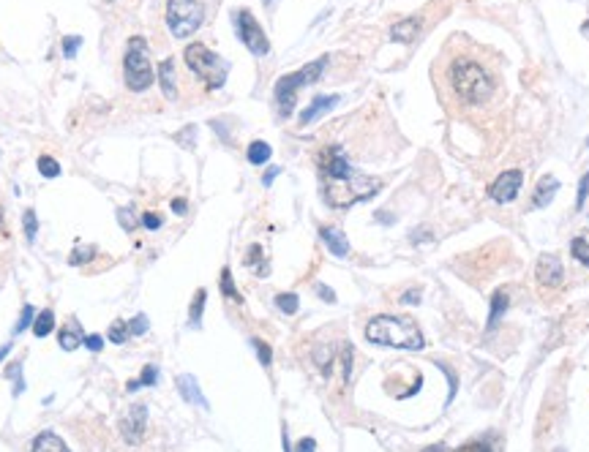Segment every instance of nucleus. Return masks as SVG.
I'll list each match as a JSON object with an SVG mask.
<instances>
[{"label":"nucleus","instance_id":"1","mask_svg":"<svg viewBox=\"0 0 589 452\" xmlns=\"http://www.w3.org/2000/svg\"><path fill=\"white\" fill-rule=\"evenodd\" d=\"M320 172L325 177L322 193L330 208H352L355 202L371 199L379 191V180L355 172L339 145H330L320 153Z\"/></svg>","mask_w":589,"mask_h":452},{"label":"nucleus","instance_id":"2","mask_svg":"<svg viewBox=\"0 0 589 452\" xmlns=\"http://www.w3.org/2000/svg\"><path fill=\"white\" fill-rule=\"evenodd\" d=\"M447 79H450L453 93H456L464 104H472V106L486 104V101L494 96V90H497L494 77L483 69L478 60H472V57H459V60L450 66Z\"/></svg>","mask_w":589,"mask_h":452},{"label":"nucleus","instance_id":"3","mask_svg":"<svg viewBox=\"0 0 589 452\" xmlns=\"http://www.w3.org/2000/svg\"><path fill=\"white\" fill-rule=\"evenodd\" d=\"M366 338L371 344H379V346L410 349V351H417V349L426 346L423 332L417 330V324L412 319H407V316H391V313L374 316L366 324Z\"/></svg>","mask_w":589,"mask_h":452},{"label":"nucleus","instance_id":"4","mask_svg":"<svg viewBox=\"0 0 589 452\" xmlns=\"http://www.w3.org/2000/svg\"><path fill=\"white\" fill-rule=\"evenodd\" d=\"M327 69V57H317L311 63H305L301 71H292V74H284L276 87H273V96H276V106H279V115L281 118H292L295 112V104H298V93L301 87L317 82L322 74Z\"/></svg>","mask_w":589,"mask_h":452},{"label":"nucleus","instance_id":"5","mask_svg":"<svg viewBox=\"0 0 589 452\" xmlns=\"http://www.w3.org/2000/svg\"><path fill=\"white\" fill-rule=\"evenodd\" d=\"M123 79L131 93H145L156 82V71L150 63V47L142 35H131L123 55Z\"/></svg>","mask_w":589,"mask_h":452},{"label":"nucleus","instance_id":"6","mask_svg":"<svg viewBox=\"0 0 589 452\" xmlns=\"http://www.w3.org/2000/svg\"><path fill=\"white\" fill-rule=\"evenodd\" d=\"M183 60H186V66L191 69V74H196V79L208 90L224 87L227 74H230V63L224 57H218L215 52H211L205 44H189L183 50Z\"/></svg>","mask_w":589,"mask_h":452},{"label":"nucleus","instance_id":"7","mask_svg":"<svg viewBox=\"0 0 589 452\" xmlns=\"http://www.w3.org/2000/svg\"><path fill=\"white\" fill-rule=\"evenodd\" d=\"M205 9L199 0H167V28L175 38H189L199 30Z\"/></svg>","mask_w":589,"mask_h":452},{"label":"nucleus","instance_id":"8","mask_svg":"<svg viewBox=\"0 0 589 452\" xmlns=\"http://www.w3.org/2000/svg\"><path fill=\"white\" fill-rule=\"evenodd\" d=\"M235 30H237V38L243 41V47H246L251 55L265 57V55L270 52L268 35H265L262 25L257 22V17L251 14L249 9H240V11L235 14Z\"/></svg>","mask_w":589,"mask_h":452},{"label":"nucleus","instance_id":"9","mask_svg":"<svg viewBox=\"0 0 589 452\" xmlns=\"http://www.w3.org/2000/svg\"><path fill=\"white\" fill-rule=\"evenodd\" d=\"M521 183H524L521 169H507V172H502L500 177L488 186V196H491L494 202H500V205H507V202H513L518 196Z\"/></svg>","mask_w":589,"mask_h":452},{"label":"nucleus","instance_id":"10","mask_svg":"<svg viewBox=\"0 0 589 452\" xmlns=\"http://www.w3.org/2000/svg\"><path fill=\"white\" fill-rule=\"evenodd\" d=\"M562 278H565V270H562L559 256L543 254V256L537 259V281H540L543 286H549V289H556V286L562 283Z\"/></svg>","mask_w":589,"mask_h":452},{"label":"nucleus","instance_id":"11","mask_svg":"<svg viewBox=\"0 0 589 452\" xmlns=\"http://www.w3.org/2000/svg\"><path fill=\"white\" fill-rule=\"evenodd\" d=\"M145 422H147V409H145L142 403H134V406L128 409L125 419H123L125 441H131V444H140V439H142V434H145Z\"/></svg>","mask_w":589,"mask_h":452},{"label":"nucleus","instance_id":"12","mask_svg":"<svg viewBox=\"0 0 589 452\" xmlns=\"http://www.w3.org/2000/svg\"><path fill=\"white\" fill-rule=\"evenodd\" d=\"M339 101H341L339 93H330V96H314V98H311V104L301 112V125H308V123H314L317 118H322V115H327L333 106H339Z\"/></svg>","mask_w":589,"mask_h":452},{"label":"nucleus","instance_id":"13","mask_svg":"<svg viewBox=\"0 0 589 452\" xmlns=\"http://www.w3.org/2000/svg\"><path fill=\"white\" fill-rule=\"evenodd\" d=\"M420 28H423V22L417 17H407L401 19V22H396L391 28V38L393 41H398V44H412L415 38H417V33H420Z\"/></svg>","mask_w":589,"mask_h":452},{"label":"nucleus","instance_id":"14","mask_svg":"<svg viewBox=\"0 0 589 452\" xmlns=\"http://www.w3.org/2000/svg\"><path fill=\"white\" fill-rule=\"evenodd\" d=\"M156 77H159L164 96H167L169 101H175V98H178V85H175V60H172V57L161 60L159 71H156Z\"/></svg>","mask_w":589,"mask_h":452},{"label":"nucleus","instance_id":"15","mask_svg":"<svg viewBox=\"0 0 589 452\" xmlns=\"http://www.w3.org/2000/svg\"><path fill=\"white\" fill-rule=\"evenodd\" d=\"M320 237L330 248V254H336V256H347L349 254V240L344 237V232L336 229V226H320Z\"/></svg>","mask_w":589,"mask_h":452},{"label":"nucleus","instance_id":"16","mask_svg":"<svg viewBox=\"0 0 589 452\" xmlns=\"http://www.w3.org/2000/svg\"><path fill=\"white\" fill-rule=\"evenodd\" d=\"M556 191H559V180L551 177V174H546V177L537 183L535 193H532V205H535V208H546V205L554 199V193Z\"/></svg>","mask_w":589,"mask_h":452},{"label":"nucleus","instance_id":"17","mask_svg":"<svg viewBox=\"0 0 589 452\" xmlns=\"http://www.w3.org/2000/svg\"><path fill=\"white\" fill-rule=\"evenodd\" d=\"M178 390H180V395L189 400V403H194V406H202V409H208V400H205V395H202V390H199V384H196L194 376H180V379H178Z\"/></svg>","mask_w":589,"mask_h":452},{"label":"nucleus","instance_id":"18","mask_svg":"<svg viewBox=\"0 0 589 452\" xmlns=\"http://www.w3.org/2000/svg\"><path fill=\"white\" fill-rule=\"evenodd\" d=\"M33 452H72L69 447H66V441L60 439V436L55 434H38L36 439H33Z\"/></svg>","mask_w":589,"mask_h":452},{"label":"nucleus","instance_id":"19","mask_svg":"<svg viewBox=\"0 0 589 452\" xmlns=\"http://www.w3.org/2000/svg\"><path fill=\"white\" fill-rule=\"evenodd\" d=\"M270 156H273V147H270L268 142H262V140H254L249 145V150H246V158H249V164H254V166H262V164H268Z\"/></svg>","mask_w":589,"mask_h":452},{"label":"nucleus","instance_id":"20","mask_svg":"<svg viewBox=\"0 0 589 452\" xmlns=\"http://www.w3.org/2000/svg\"><path fill=\"white\" fill-rule=\"evenodd\" d=\"M505 311H507V295H505V289H497V292H494V297H491V316H488V330H494V327H497V322H500L502 316H505Z\"/></svg>","mask_w":589,"mask_h":452},{"label":"nucleus","instance_id":"21","mask_svg":"<svg viewBox=\"0 0 589 452\" xmlns=\"http://www.w3.org/2000/svg\"><path fill=\"white\" fill-rule=\"evenodd\" d=\"M55 327V313L47 308V311L36 313V319H33V335L36 338H47L50 332H52Z\"/></svg>","mask_w":589,"mask_h":452},{"label":"nucleus","instance_id":"22","mask_svg":"<svg viewBox=\"0 0 589 452\" xmlns=\"http://www.w3.org/2000/svg\"><path fill=\"white\" fill-rule=\"evenodd\" d=\"M36 166H38V172H41V177H47V180L60 177V164H57L52 156H41L36 161Z\"/></svg>","mask_w":589,"mask_h":452},{"label":"nucleus","instance_id":"23","mask_svg":"<svg viewBox=\"0 0 589 452\" xmlns=\"http://www.w3.org/2000/svg\"><path fill=\"white\" fill-rule=\"evenodd\" d=\"M276 305H279V311L281 313H298V308H301V300H298V295L295 292H286V295H279L276 297Z\"/></svg>","mask_w":589,"mask_h":452},{"label":"nucleus","instance_id":"24","mask_svg":"<svg viewBox=\"0 0 589 452\" xmlns=\"http://www.w3.org/2000/svg\"><path fill=\"white\" fill-rule=\"evenodd\" d=\"M205 300H208V292L205 289H199L194 295V303H191V311H189V322L191 324H199V319H202V311H205Z\"/></svg>","mask_w":589,"mask_h":452},{"label":"nucleus","instance_id":"25","mask_svg":"<svg viewBox=\"0 0 589 452\" xmlns=\"http://www.w3.org/2000/svg\"><path fill=\"white\" fill-rule=\"evenodd\" d=\"M221 292H224V297H230V300H237L240 303V295H237V289H235V281H232V270L230 267H224L221 270Z\"/></svg>","mask_w":589,"mask_h":452},{"label":"nucleus","instance_id":"26","mask_svg":"<svg viewBox=\"0 0 589 452\" xmlns=\"http://www.w3.org/2000/svg\"><path fill=\"white\" fill-rule=\"evenodd\" d=\"M22 224H25V237H28V243H33L36 240V232H38V218L33 210H25V215H22Z\"/></svg>","mask_w":589,"mask_h":452},{"label":"nucleus","instance_id":"27","mask_svg":"<svg viewBox=\"0 0 589 452\" xmlns=\"http://www.w3.org/2000/svg\"><path fill=\"white\" fill-rule=\"evenodd\" d=\"M82 338H85V335H77L74 330H60V335H57L60 349H66V351H74V349L82 344Z\"/></svg>","mask_w":589,"mask_h":452},{"label":"nucleus","instance_id":"28","mask_svg":"<svg viewBox=\"0 0 589 452\" xmlns=\"http://www.w3.org/2000/svg\"><path fill=\"white\" fill-rule=\"evenodd\" d=\"M456 452H497V447L491 441H486V439H472V441L461 444Z\"/></svg>","mask_w":589,"mask_h":452},{"label":"nucleus","instance_id":"29","mask_svg":"<svg viewBox=\"0 0 589 452\" xmlns=\"http://www.w3.org/2000/svg\"><path fill=\"white\" fill-rule=\"evenodd\" d=\"M571 254L578 261H581V264H587V267H589V243L584 240V237H576V240H573V243H571Z\"/></svg>","mask_w":589,"mask_h":452},{"label":"nucleus","instance_id":"30","mask_svg":"<svg viewBox=\"0 0 589 452\" xmlns=\"http://www.w3.org/2000/svg\"><path fill=\"white\" fill-rule=\"evenodd\" d=\"M128 335H131V332H128V324H125L123 319L112 322V327H109V341H112V344H123Z\"/></svg>","mask_w":589,"mask_h":452},{"label":"nucleus","instance_id":"31","mask_svg":"<svg viewBox=\"0 0 589 452\" xmlns=\"http://www.w3.org/2000/svg\"><path fill=\"white\" fill-rule=\"evenodd\" d=\"M156 376H159V371L153 366H147L142 371V376H140V382H131L128 384V390H140V387H153L156 384Z\"/></svg>","mask_w":589,"mask_h":452},{"label":"nucleus","instance_id":"32","mask_svg":"<svg viewBox=\"0 0 589 452\" xmlns=\"http://www.w3.org/2000/svg\"><path fill=\"white\" fill-rule=\"evenodd\" d=\"M36 319V311H33V305H25L22 308V313H19V322L14 324V335H19V332L28 330V324Z\"/></svg>","mask_w":589,"mask_h":452},{"label":"nucleus","instance_id":"33","mask_svg":"<svg viewBox=\"0 0 589 452\" xmlns=\"http://www.w3.org/2000/svg\"><path fill=\"white\" fill-rule=\"evenodd\" d=\"M251 346L257 349V354H259V363L268 368L270 360H273V349H270L265 341H259V338H251Z\"/></svg>","mask_w":589,"mask_h":452},{"label":"nucleus","instance_id":"34","mask_svg":"<svg viewBox=\"0 0 589 452\" xmlns=\"http://www.w3.org/2000/svg\"><path fill=\"white\" fill-rule=\"evenodd\" d=\"M93 256H96V248H93V245H85V248H74L69 261H72V264H85V261H90Z\"/></svg>","mask_w":589,"mask_h":452},{"label":"nucleus","instance_id":"35","mask_svg":"<svg viewBox=\"0 0 589 452\" xmlns=\"http://www.w3.org/2000/svg\"><path fill=\"white\" fill-rule=\"evenodd\" d=\"M6 376L14 379V395H22V390H25V384H22V363H11L9 371H6Z\"/></svg>","mask_w":589,"mask_h":452},{"label":"nucleus","instance_id":"36","mask_svg":"<svg viewBox=\"0 0 589 452\" xmlns=\"http://www.w3.org/2000/svg\"><path fill=\"white\" fill-rule=\"evenodd\" d=\"M79 47H82V35H66V38H63V55H66V57H74Z\"/></svg>","mask_w":589,"mask_h":452},{"label":"nucleus","instance_id":"37","mask_svg":"<svg viewBox=\"0 0 589 452\" xmlns=\"http://www.w3.org/2000/svg\"><path fill=\"white\" fill-rule=\"evenodd\" d=\"M259 259H262V248H259V245H251L249 256H246V264H251V267H257V264H259ZM259 276H268L265 264H259Z\"/></svg>","mask_w":589,"mask_h":452},{"label":"nucleus","instance_id":"38","mask_svg":"<svg viewBox=\"0 0 589 452\" xmlns=\"http://www.w3.org/2000/svg\"><path fill=\"white\" fill-rule=\"evenodd\" d=\"M587 196H589V172L581 177V183H578V196H576V208L581 210L584 205H587Z\"/></svg>","mask_w":589,"mask_h":452},{"label":"nucleus","instance_id":"39","mask_svg":"<svg viewBox=\"0 0 589 452\" xmlns=\"http://www.w3.org/2000/svg\"><path fill=\"white\" fill-rule=\"evenodd\" d=\"M145 330H147V316H145V313H140L137 319L128 322V332H131V335H145Z\"/></svg>","mask_w":589,"mask_h":452},{"label":"nucleus","instance_id":"40","mask_svg":"<svg viewBox=\"0 0 589 452\" xmlns=\"http://www.w3.org/2000/svg\"><path fill=\"white\" fill-rule=\"evenodd\" d=\"M349 368H352V349L344 346V351H341V376H344V382L349 379Z\"/></svg>","mask_w":589,"mask_h":452},{"label":"nucleus","instance_id":"41","mask_svg":"<svg viewBox=\"0 0 589 452\" xmlns=\"http://www.w3.org/2000/svg\"><path fill=\"white\" fill-rule=\"evenodd\" d=\"M118 221H120V226H123L125 232H134V213L131 210H118Z\"/></svg>","mask_w":589,"mask_h":452},{"label":"nucleus","instance_id":"42","mask_svg":"<svg viewBox=\"0 0 589 452\" xmlns=\"http://www.w3.org/2000/svg\"><path fill=\"white\" fill-rule=\"evenodd\" d=\"M142 226L145 229H150V232H156L161 226V215L159 213H145L142 215Z\"/></svg>","mask_w":589,"mask_h":452},{"label":"nucleus","instance_id":"43","mask_svg":"<svg viewBox=\"0 0 589 452\" xmlns=\"http://www.w3.org/2000/svg\"><path fill=\"white\" fill-rule=\"evenodd\" d=\"M82 344H85L90 351H101V346H104V338H101V335H85V338H82Z\"/></svg>","mask_w":589,"mask_h":452},{"label":"nucleus","instance_id":"44","mask_svg":"<svg viewBox=\"0 0 589 452\" xmlns=\"http://www.w3.org/2000/svg\"><path fill=\"white\" fill-rule=\"evenodd\" d=\"M317 450V441L314 439H301L298 441V452H314Z\"/></svg>","mask_w":589,"mask_h":452},{"label":"nucleus","instance_id":"45","mask_svg":"<svg viewBox=\"0 0 589 452\" xmlns=\"http://www.w3.org/2000/svg\"><path fill=\"white\" fill-rule=\"evenodd\" d=\"M317 292H320L322 300H327V303H336V295H333V292H330L325 283H320V286H317Z\"/></svg>","mask_w":589,"mask_h":452},{"label":"nucleus","instance_id":"46","mask_svg":"<svg viewBox=\"0 0 589 452\" xmlns=\"http://www.w3.org/2000/svg\"><path fill=\"white\" fill-rule=\"evenodd\" d=\"M279 172H281V169H279V166H270L268 172H265V177H262V183H265V186H270V183H273V180H276V177H279Z\"/></svg>","mask_w":589,"mask_h":452},{"label":"nucleus","instance_id":"47","mask_svg":"<svg viewBox=\"0 0 589 452\" xmlns=\"http://www.w3.org/2000/svg\"><path fill=\"white\" fill-rule=\"evenodd\" d=\"M401 303H404V305H415V303H420V295L412 289V292H407V295L401 297Z\"/></svg>","mask_w":589,"mask_h":452},{"label":"nucleus","instance_id":"48","mask_svg":"<svg viewBox=\"0 0 589 452\" xmlns=\"http://www.w3.org/2000/svg\"><path fill=\"white\" fill-rule=\"evenodd\" d=\"M172 210H175L178 215H186V210H189V205H186V199H175V202H172Z\"/></svg>","mask_w":589,"mask_h":452},{"label":"nucleus","instance_id":"49","mask_svg":"<svg viewBox=\"0 0 589 452\" xmlns=\"http://www.w3.org/2000/svg\"><path fill=\"white\" fill-rule=\"evenodd\" d=\"M423 452H450V450H447V444H431V447H426Z\"/></svg>","mask_w":589,"mask_h":452},{"label":"nucleus","instance_id":"50","mask_svg":"<svg viewBox=\"0 0 589 452\" xmlns=\"http://www.w3.org/2000/svg\"><path fill=\"white\" fill-rule=\"evenodd\" d=\"M9 351H11V344H6V346H0V360H3V357H6Z\"/></svg>","mask_w":589,"mask_h":452},{"label":"nucleus","instance_id":"51","mask_svg":"<svg viewBox=\"0 0 589 452\" xmlns=\"http://www.w3.org/2000/svg\"><path fill=\"white\" fill-rule=\"evenodd\" d=\"M584 30H587V33H589V22H587V25H584Z\"/></svg>","mask_w":589,"mask_h":452},{"label":"nucleus","instance_id":"52","mask_svg":"<svg viewBox=\"0 0 589 452\" xmlns=\"http://www.w3.org/2000/svg\"><path fill=\"white\" fill-rule=\"evenodd\" d=\"M0 221H3V213H0Z\"/></svg>","mask_w":589,"mask_h":452},{"label":"nucleus","instance_id":"53","mask_svg":"<svg viewBox=\"0 0 589 452\" xmlns=\"http://www.w3.org/2000/svg\"><path fill=\"white\" fill-rule=\"evenodd\" d=\"M265 3H273V0H265Z\"/></svg>","mask_w":589,"mask_h":452},{"label":"nucleus","instance_id":"54","mask_svg":"<svg viewBox=\"0 0 589 452\" xmlns=\"http://www.w3.org/2000/svg\"><path fill=\"white\" fill-rule=\"evenodd\" d=\"M107 3H115V0H107Z\"/></svg>","mask_w":589,"mask_h":452}]
</instances>
